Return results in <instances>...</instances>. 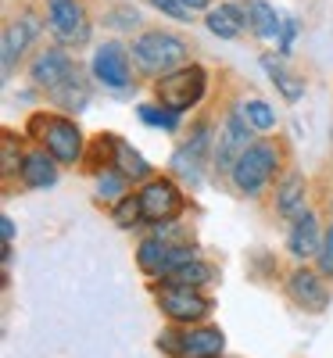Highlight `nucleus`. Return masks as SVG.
I'll return each instance as SVG.
<instances>
[{"instance_id":"obj_1","label":"nucleus","mask_w":333,"mask_h":358,"mask_svg":"<svg viewBox=\"0 0 333 358\" xmlns=\"http://www.w3.org/2000/svg\"><path fill=\"white\" fill-rule=\"evenodd\" d=\"M133 62L147 72V76H169L176 69H183L187 65V57H190V47L183 36H176L169 33V29H147V33H140L133 40Z\"/></svg>"},{"instance_id":"obj_5","label":"nucleus","mask_w":333,"mask_h":358,"mask_svg":"<svg viewBox=\"0 0 333 358\" xmlns=\"http://www.w3.org/2000/svg\"><path fill=\"white\" fill-rule=\"evenodd\" d=\"M255 143L258 140L251 136V122L244 118V111L229 108L226 118H222V126H219V133H215V151H211V165H215V172L219 176H229L233 165L244 158Z\"/></svg>"},{"instance_id":"obj_8","label":"nucleus","mask_w":333,"mask_h":358,"mask_svg":"<svg viewBox=\"0 0 333 358\" xmlns=\"http://www.w3.org/2000/svg\"><path fill=\"white\" fill-rule=\"evenodd\" d=\"M90 72L104 90H126L133 83V69H129V47H122L118 40H104L94 50V62H90Z\"/></svg>"},{"instance_id":"obj_21","label":"nucleus","mask_w":333,"mask_h":358,"mask_svg":"<svg viewBox=\"0 0 333 358\" xmlns=\"http://www.w3.org/2000/svg\"><path fill=\"white\" fill-rule=\"evenodd\" d=\"M226 337L215 326H201V330H187L183 334V355L179 358H215L222 351Z\"/></svg>"},{"instance_id":"obj_2","label":"nucleus","mask_w":333,"mask_h":358,"mask_svg":"<svg viewBox=\"0 0 333 358\" xmlns=\"http://www.w3.org/2000/svg\"><path fill=\"white\" fill-rule=\"evenodd\" d=\"M29 133H40L47 155L62 165H76L83 162V129L72 122L69 115H47V111H36L29 118Z\"/></svg>"},{"instance_id":"obj_4","label":"nucleus","mask_w":333,"mask_h":358,"mask_svg":"<svg viewBox=\"0 0 333 358\" xmlns=\"http://www.w3.org/2000/svg\"><path fill=\"white\" fill-rule=\"evenodd\" d=\"M280 169V147L272 143V140H258L251 151L240 158L229 172V183L236 194H244V197H258L265 190V183L272 176H276Z\"/></svg>"},{"instance_id":"obj_24","label":"nucleus","mask_w":333,"mask_h":358,"mask_svg":"<svg viewBox=\"0 0 333 358\" xmlns=\"http://www.w3.org/2000/svg\"><path fill=\"white\" fill-rule=\"evenodd\" d=\"M115 165H118V172H122L126 179H150L147 158L140 151H133L126 140H115Z\"/></svg>"},{"instance_id":"obj_13","label":"nucleus","mask_w":333,"mask_h":358,"mask_svg":"<svg viewBox=\"0 0 333 358\" xmlns=\"http://www.w3.org/2000/svg\"><path fill=\"white\" fill-rule=\"evenodd\" d=\"M208 147H211L208 122H197V126H194V136L172 155V172H176V176H183V179H190V183L197 187V183H201V165H204Z\"/></svg>"},{"instance_id":"obj_23","label":"nucleus","mask_w":333,"mask_h":358,"mask_svg":"<svg viewBox=\"0 0 333 358\" xmlns=\"http://www.w3.org/2000/svg\"><path fill=\"white\" fill-rule=\"evenodd\" d=\"M215 276H219V273H215V265H208V262L194 258V262H187V265H179L165 283H169V287H190V290H201L204 283H211Z\"/></svg>"},{"instance_id":"obj_15","label":"nucleus","mask_w":333,"mask_h":358,"mask_svg":"<svg viewBox=\"0 0 333 358\" xmlns=\"http://www.w3.org/2000/svg\"><path fill=\"white\" fill-rule=\"evenodd\" d=\"M323 236H326V233H319L316 215H312V212H305L301 219H294V222H290L287 251H290L294 258H319V251H323Z\"/></svg>"},{"instance_id":"obj_7","label":"nucleus","mask_w":333,"mask_h":358,"mask_svg":"<svg viewBox=\"0 0 333 358\" xmlns=\"http://www.w3.org/2000/svg\"><path fill=\"white\" fill-rule=\"evenodd\" d=\"M136 262L147 276L155 280H169L179 265L194 262V251L187 244H176V241H165V236H150V241H143L136 248Z\"/></svg>"},{"instance_id":"obj_31","label":"nucleus","mask_w":333,"mask_h":358,"mask_svg":"<svg viewBox=\"0 0 333 358\" xmlns=\"http://www.w3.org/2000/svg\"><path fill=\"white\" fill-rule=\"evenodd\" d=\"M316 262H319V273L333 280V226H330V229H326V236H323V251H319V258H316Z\"/></svg>"},{"instance_id":"obj_14","label":"nucleus","mask_w":333,"mask_h":358,"mask_svg":"<svg viewBox=\"0 0 333 358\" xmlns=\"http://www.w3.org/2000/svg\"><path fill=\"white\" fill-rule=\"evenodd\" d=\"M287 294H290V301L305 312H323L330 305V290L312 268H294L287 276Z\"/></svg>"},{"instance_id":"obj_28","label":"nucleus","mask_w":333,"mask_h":358,"mask_svg":"<svg viewBox=\"0 0 333 358\" xmlns=\"http://www.w3.org/2000/svg\"><path fill=\"white\" fill-rule=\"evenodd\" d=\"M136 115L143 118L147 126H162V129H176L179 126V115L169 111V108H158V104H140Z\"/></svg>"},{"instance_id":"obj_30","label":"nucleus","mask_w":333,"mask_h":358,"mask_svg":"<svg viewBox=\"0 0 333 358\" xmlns=\"http://www.w3.org/2000/svg\"><path fill=\"white\" fill-rule=\"evenodd\" d=\"M147 4L155 8V11H162V15H169L172 22H187L190 18V11L179 4V0H147Z\"/></svg>"},{"instance_id":"obj_6","label":"nucleus","mask_w":333,"mask_h":358,"mask_svg":"<svg viewBox=\"0 0 333 358\" xmlns=\"http://www.w3.org/2000/svg\"><path fill=\"white\" fill-rule=\"evenodd\" d=\"M47 29L62 47H83L90 40V15L83 0H47Z\"/></svg>"},{"instance_id":"obj_27","label":"nucleus","mask_w":333,"mask_h":358,"mask_svg":"<svg viewBox=\"0 0 333 358\" xmlns=\"http://www.w3.org/2000/svg\"><path fill=\"white\" fill-rule=\"evenodd\" d=\"M0 165H4V176H15L25 165V155L18 151L15 133H4V140H0Z\"/></svg>"},{"instance_id":"obj_32","label":"nucleus","mask_w":333,"mask_h":358,"mask_svg":"<svg viewBox=\"0 0 333 358\" xmlns=\"http://www.w3.org/2000/svg\"><path fill=\"white\" fill-rule=\"evenodd\" d=\"M158 348H162L165 355L179 358V355H183V334H179V330H165V334L158 337Z\"/></svg>"},{"instance_id":"obj_10","label":"nucleus","mask_w":333,"mask_h":358,"mask_svg":"<svg viewBox=\"0 0 333 358\" xmlns=\"http://www.w3.org/2000/svg\"><path fill=\"white\" fill-rule=\"evenodd\" d=\"M136 197L143 204L147 222L162 226V222H169V219H176L179 212H183V194H179V187L172 183V179H147Z\"/></svg>"},{"instance_id":"obj_9","label":"nucleus","mask_w":333,"mask_h":358,"mask_svg":"<svg viewBox=\"0 0 333 358\" xmlns=\"http://www.w3.org/2000/svg\"><path fill=\"white\" fill-rule=\"evenodd\" d=\"M79 72V65H76V57L65 50V47H47V50H40L33 62H29V79H33L40 90H57L62 83H69L72 76Z\"/></svg>"},{"instance_id":"obj_35","label":"nucleus","mask_w":333,"mask_h":358,"mask_svg":"<svg viewBox=\"0 0 333 358\" xmlns=\"http://www.w3.org/2000/svg\"><path fill=\"white\" fill-rule=\"evenodd\" d=\"M187 11H211V0H179Z\"/></svg>"},{"instance_id":"obj_3","label":"nucleus","mask_w":333,"mask_h":358,"mask_svg":"<svg viewBox=\"0 0 333 358\" xmlns=\"http://www.w3.org/2000/svg\"><path fill=\"white\" fill-rule=\"evenodd\" d=\"M204 90H208V69L197 65V62H187L183 69H176V72H169L155 83V97L162 101V108L183 115V111L201 104Z\"/></svg>"},{"instance_id":"obj_20","label":"nucleus","mask_w":333,"mask_h":358,"mask_svg":"<svg viewBox=\"0 0 333 358\" xmlns=\"http://www.w3.org/2000/svg\"><path fill=\"white\" fill-rule=\"evenodd\" d=\"M22 183L29 190H43V187H54L57 183V165L47 151H33V155H25V165H22Z\"/></svg>"},{"instance_id":"obj_26","label":"nucleus","mask_w":333,"mask_h":358,"mask_svg":"<svg viewBox=\"0 0 333 358\" xmlns=\"http://www.w3.org/2000/svg\"><path fill=\"white\" fill-rule=\"evenodd\" d=\"M240 111H244V118L251 122V129H262V133L276 129V108H272L269 101H262V97H251V101H244V104H240Z\"/></svg>"},{"instance_id":"obj_19","label":"nucleus","mask_w":333,"mask_h":358,"mask_svg":"<svg viewBox=\"0 0 333 358\" xmlns=\"http://www.w3.org/2000/svg\"><path fill=\"white\" fill-rule=\"evenodd\" d=\"M276 212L283 219H290V222L309 212V208H305V179H301L297 172H290L283 183L276 187Z\"/></svg>"},{"instance_id":"obj_12","label":"nucleus","mask_w":333,"mask_h":358,"mask_svg":"<svg viewBox=\"0 0 333 358\" xmlns=\"http://www.w3.org/2000/svg\"><path fill=\"white\" fill-rule=\"evenodd\" d=\"M40 33H43V22L36 15H29V11H22L18 18H11L4 25V43H0V50H4V76H11L15 62L29 50V43H33Z\"/></svg>"},{"instance_id":"obj_29","label":"nucleus","mask_w":333,"mask_h":358,"mask_svg":"<svg viewBox=\"0 0 333 358\" xmlns=\"http://www.w3.org/2000/svg\"><path fill=\"white\" fill-rule=\"evenodd\" d=\"M140 219H143V204H140V197H126L122 204H115V222L122 226V229H133V226H140Z\"/></svg>"},{"instance_id":"obj_33","label":"nucleus","mask_w":333,"mask_h":358,"mask_svg":"<svg viewBox=\"0 0 333 358\" xmlns=\"http://www.w3.org/2000/svg\"><path fill=\"white\" fill-rule=\"evenodd\" d=\"M294 33H297V22H294V18H283V36H280V50H283V54H290Z\"/></svg>"},{"instance_id":"obj_34","label":"nucleus","mask_w":333,"mask_h":358,"mask_svg":"<svg viewBox=\"0 0 333 358\" xmlns=\"http://www.w3.org/2000/svg\"><path fill=\"white\" fill-rule=\"evenodd\" d=\"M0 233H4V258H8V251H11V241H15V222H11V215H4V219H0Z\"/></svg>"},{"instance_id":"obj_25","label":"nucleus","mask_w":333,"mask_h":358,"mask_svg":"<svg viewBox=\"0 0 333 358\" xmlns=\"http://www.w3.org/2000/svg\"><path fill=\"white\" fill-rule=\"evenodd\" d=\"M129 194H126V176L118 169H104L97 172V201L104 204H122Z\"/></svg>"},{"instance_id":"obj_18","label":"nucleus","mask_w":333,"mask_h":358,"mask_svg":"<svg viewBox=\"0 0 333 358\" xmlns=\"http://www.w3.org/2000/svg\"><path fill=\"white\" fill-rule=\"evenodd\" d=\"M47 97L54 101V108H62V111H69V115H79V111L90 104V79H86L83 69H79L69 83H62L57 90H50Z\"/></svg>"},{"instance_id":"obj_36","label":"nucleus","mask_w":333,"mask_h":358,"mask_svg":"<svg viewBox=\"0 0 333 358\" xmlns=\"http://www.w3.org/2000/svg\"><path fill=\"white\" fill-rule=\"evenodd\" d=\"M330 204H333V201H330Z\"/></svg>"},{"instance_id":"obj_11","label":"nucleus","mask_w":333,"mask_h":358,"mask_svg":"<svg viewBox=\"0 0 333 358\" xmlns=\"http://www.w3.org/2000/svg\"><path fill=\"white\" fill-rule=\"evenodd\" d=\"M158 305H162V312L172 319V322H201V319H208V312H211V301L208 297H201L197 290H190V287H162L158 290Z\"/></svg>"},{"instance_id":"obj_22","label":"nucleus","mask_w":333,"mask_h":358,"mask_svg":"<svg viewBox=\"0 0 333 358\" xmlns=\"http://www.w3.org/2000/svg\"><path fill=\"white\" fill-rule=\"evenodd\" d=\"M262 69L269 72V79H272V86L280 90V94L287 97V101H297L301 94H305V79L301 76H294L280 57H272V54H262Z\"/></svg>"},{"instance_id":"obj_16","label":"nucleus","mask_w":333,"mask_h":358,"mask_svg":"<svg viewBox=\"0 0 333 358\" xmlns=\"http://www.w3.org/2000/svg\"><path fill=\"white\" fill-rule=\"evenodd\" d=\"M244 11H248V33H255L265 43H280L283 18L276 15V8L265 4V0H244Z\"/></svg>"},{"instance_id":"obj_17","label":"nucleus","mask_w":333,"mask_h":358,"mask_svg":"<svg viewBox=\"0 0 333 358\" xmlns=\"http://www.w3.org/2000/svg\"><path fill=\"white\" fill-rule=\"evenodd\" d=\"M204 25L219 40H236L248 29V11H244V4H219L204 15Z\"/></svg>"}]
</instances>
